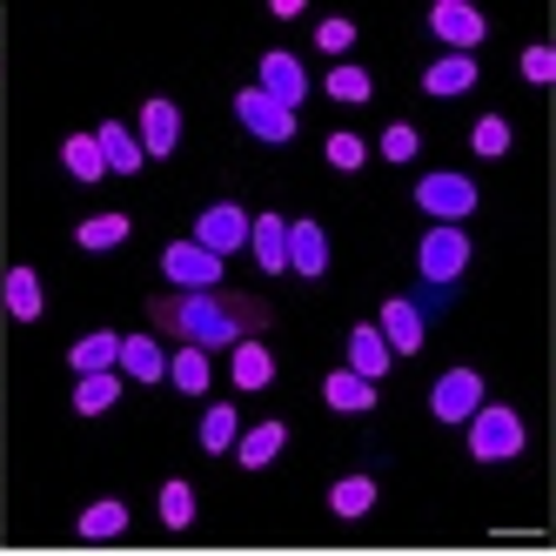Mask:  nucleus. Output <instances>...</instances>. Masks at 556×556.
<instances>
[{
	"label": "nucleus",
	"mask_w": 556,
	"mask_h": 556,
	"mask_svg": "<svg viewBox=\"0 0 556 556\" xmlns=\"http://www.w3.org/2000/svg\"><path fill=\"white\" fill-rule=\"evenodd\" d=\"M148 323L194 349H235L242 336H262L275 323V308L262 295H235V289H181V295H154Z\"/></svg>",
	"instance_id": "nucleus-1"
},
{
	"label": "nucleus",
	"mask_w": 556,
	"mask_h": 556,
	"mask_svg": "<svg viewBox=\"0 0 556 556\" xmlns=\"http://www.w3.org/2000/svg\"><path fill=\"white\" fill-rule=\"evenodd\" d=\"M469 456L476 463H509L523 456V416L509 403H476L469 409Z\"/></svg>",
	"instance_id": "nucleus-2"
},
{
	"label": "nucleus",
	"mask_w": 556,
	"mask_h": 556,
	"mask_svg": "<svg viewBox=\"0 0 556 556\" xmlns=\"http://www.w3.org/2000/svg\"><path fill=\"white\" fill-rule=\"evenodd\" d=\"M463 268H469V235L456 222H435L422 235V249H416V275L422 282H456Z\"/></svg>",
	"instance_id": "nucleus-3"
},
{
	"label": "nucleus",
	"mask_w": 556,
	"mask_h": 556,
	"mask_svg": "<svg viewBox=\"0 0 556 556\" xmlns=\"http://www.w3.org/2000/svg\"><path fill=\"white\" fill-rule=\"evenodd\" d=\"M416 208L435 215V222H463V215H476V181L456 175V168L422 175V181H416Z\"/></svg>",
	"instance_id": "nucleus-4"
},
{
	"label": "nucleus",
	"mask_w": 556,
	"mask_h": 556,
	"mask_svg": "<svg viewBox=\"0 0 556 556\" xmlns=\"http://www.w3.org/2000/svg\"><path fill=\"white\" fill-rule=\"evenodd\" d=\"M188 242L194 249H208V255H235V249H242L249 242V208H235V202H208L202 215H194V235H188Z\"/></svg>",
	"instance_id": "nucleus-5"
},
{
	"label": "nucleus",
	"mask_w": 556,
	"mask_h": 556,
	"mask_svg": "<svg viewBox=\"0 0 556 556\" xmlns=\"http://www.w3.org/2000/svg\"><path fill=\"white\" fill-rule=\"evenodd\" d=\"M235 122H242L255 141H275V148L295 141V114H289V108H275L262 88H242V94H235Z\"/></svg>",
	"instance_id": "nucleus-6"
},
{
	"label": "nucleus",
	"mask_w": 556,
	"mask_h": 556,
	"mask_svg": "<svg viewBox=\"0 0 556 556\" xmlns=\"http://www.w3.org/2000/svg\"><path fill=\"white\" fill-rule=\"evenodd\" d=\"M476 403H483V376H476V369H443L435 389H429V416L435 422H469Z\"/></svg>",
	"instance_id": "nucleus-7"
},
{
	"label": "nucleus",
	"mask_w": 556,
	"mask_h": 556,
	"mask_svg": "<svg viewBox=\"0 0 556 556\" xmlns=\"http://www.w3.org/2000/svg\"><path fill=\"white\" fill-rule=\"evenodd\" d=\"M429 27H435V41H443L450 54H469V48L490 34V21L476 14L469 0H435V8H429Z\"/></svg>",
	"instance_id": "nucleus-8"
},
{
	"label": "nucleus",
	"mask_w": 556,
	"mask_h": 556,
	"mask_svg": "<svg viewBox=\"0 0 556 556\" xmlns=\"http://www.w3.org/2000/svg\"><path fill=\"white\" fill-rule=\"evenodd\" d=\"M162 275H168V282H181V289H222V282H228V275H222V255L194 249V242H168V249H162Z\"/></svg>",
	"instance_id": "nucleus-9"
},
{
	"label": "nucleus",
	"mask_w": 556,
	"mask_h": 556,
	"mask_svg": "<svg viewBox=\"0 0 556 556\" xmlns=\"http://www.w3.org/2000/svg\"><path fill=\"white\" fill-rule=\"evenodd\" d=\"M141 154H148V162H162V154H175L181 148V108L168 101V94H148L141 101Z\"/></svg>",
	"instance_id": "nucleus-10"
},
{
	"label": "nucleus",
	"mask_w": 556,
	"mask_h": 556,
	"mask_svg": "<svg viewBox=\"0 0 556 556\" xmlns=\"http://www.w3.org/2000/svg\"><path fill=\"white\" fill-rule=\"evenodd\" d=\"M382 342H389V355H416L422 342H429V323H422V315H416V302L409 295H389L382 302Z\"/></svg>",
	"instance_id": "nucleus-11"
},
{
	"label": "nucleus",
	"mask_w": 556,
	"mask_h": 556,
	"mask_svg": "<svg viewBox=\"0 0 556 556\" xmlns=\"http://www.w3.org/2000/svg\"><path fill=\"white\" fill-rule=\"evenodd\" d=\"M275 108H302V94H308V74H302V61L295 54H262V81H255Z\"/></svg>",
	"instance_id": "nucleus-12"
},
{
	"label": "nucleus",
	"mask_w": 556,
	"mask_h": 556,
	"mask_svg": "<svg viewBox=\"0 0 556 556\" xmlns=\"http://www.w3.org/2000/svg\"><path fill=\"white\" fill-rule=\"evenodd\" d=\"M228 376H235V389H242V395L268 389V382H275V355H268V342H262V336H242V342H235V355H228Z\"/></svg>",
	"instance_id": "nucleus-13"
},
{
	"label": "nucleus",
	"mask_w": 556,
	"mask_h": 556,
	"mask_svg": "<svg viewBox=\"0 0 556 556\" xmlns=\"http://www.w3.org/2000/svg\"><path fill=\"white\" fill-rule=\"evenodd\" d=\"M114 369H122L128 382H162L168 376V355H162V342H154V336H122Z\"/></svg>",
	"instance_id": "nucleus-14"
},
{
	"label": "nucleus",
	"mask_w": 556,
	"mask_h": 556,
	"mask_svg": "<svg viewBox=\"0 0 556 556\" xmlns=\"http://www.w3.org/2000/svg\"><path fill=\"white\" fill-rule=\"evenodd\" d=\"M282 450H289V422H275V416L235 435V463H242V469H268Z\"/></svg>",
	"instance_id": "nucleus-15"
},
{
	"label": "nucleus",
	"mask_w": 556,
	"mask_h": 556,
	"mask_svg": "<svg viewBox=\"0 0 556 556\" xmlns=\"http://www.w3.org/2000/svg\"><path fill=\"white\" fill-rule=\"evenodd\" d=\"M289 268L302 275V282H315V275L329 268V235H323V222H289Z\"/></svg>",
	"instance_id": "nucleus-16"
},
{
	"label": "nucleus",
	"mask_w": 556,
	"mask_h": 556,
	"mask_svg": "<svg viewBox=\"0 0 556 556\" xmlns=\"http://www.w3.org/2000/svg\"><path fill=\"white\" fill-rule=\"evenodd\" d=\"M94 148H101V168L108 175H141V162H148L141 141L128 135V122H101L94 128Z\"/></svg>",
	"instance_id": "nucleus-17"
},
{
	"label": "nucleus",
	"mask_w": 556,
	"mask_h": 556,
	"mask_svg": "<svg viewBox=\"0 0 556 556\" xmlns=\"http://www.w3.org/2000/svg\"><path fill=\"white\" fill-rule=\"evenodd\" d=\"M249 249L268 275H282L289 268V222L282 215H249Z\"/></svg>",
	"instance_id": "nucleus-18"
},
{
	"label": "nucleus",
	"mask_w": 556,
	"mask_h": 556,
	"mask_svg": "<svg viewBox=\"0 0 556 556\" xmlns=\"http://www.w3.org/2000/svg\"><path fill=\"white\" fill-rule=\"evenodd\" d=\"M389 363H395V355H389L382 329H376V323H355V329H349V369H355V376H369V382H382Z\"/></svg>",
	"instance_id": "nucleus-19"
},
{
	"label": "nucleus",
	"mask_w": 556,
	"mask_h": 556,
	"mask_svg": "<svg viewBox=\"0 0 556 556\" xmlns=\"http://www.w3.org/2000/svg\"><path fill=\"white\" fill-rule=\"evenodd\" d=\"M323 403L342 409V416H363V409H376V382L355 376V369H329L323 376Z\"/></svg>",
	"instance_id": "nucleus-20"
},
{
	"label": "nucleus",
	"mask_w": 556,
	"mask_h": 556,
	"mask_svg": "<svg viewBox=\"0 0 556 556\" xmlns=\"http://www.w3.org/2000/svg\"><path fill=\"white\" fill-rule=\"evenodd\" d=\"M74 530H81L88 543H108V536H128V503H122V496H101V503H88L81 516H74Z\"/></svg>",
	"instance_id": "nucleus-21"
},
{
	"label": "nucleus",
	"mask_w": 556,
	"mask_h": 556,
	"mask_svg": "<svg viewBox=\"0 0 556 556\" xmlns=\"http://www.w3.org/2000/svg\"><path fill=\"white\" fill-rule=\"evenodd\" d=\"M476 88V61L469 54H443L435 67H422V94H469Z\"/></svg>",
	"instance_id": "nucleus-22"
},
{
	"label": "nucleus",
	"mask_w": 556,
	"mask_h": 556,
	"mask_svg": "<svg viewBox=\"0 0 556 556\" xmlns=\"http://www.w3.org/2000/svg\"><path fill=\"white\" fill-rule=\"evenodd\" d=\"M128 235H135V222H128V215H88L81 228H74V242H81L88 255H108V249H122Z\"/></svg>",
	"instance_id": "nucleus-23"
},
{
	"label": "nucleus",
	"mask_w": 556,
	"mask_h": 556,
	"mask_svg": "<svg viewBox=\"0 0 556 556\" xmlns=\"http://www.w3.org/2000/svg\"><path fill=\"white\" fill-rule=\"evenodd\" d=\"M114 395H122V369L74 376V409H81V416H101V409H114Z\"/></svg>",
	"instance_id": "nucleus-24"
},
{
	"label": "nucleus",
	"mask_w": 556,
	"mask_h": 556,
	"mask_svg": "<svg viewBox=\"0 0 556 556\" xmlns=\"http://www.w3.org/2000/svg\"><path fill=\"white\" fill-rule=\"evenodd\" d=\"M114 349H122V336H114V329H94V336H81V342L67 349V369H74V376L114 369Z\"/></svg>",
	"instance_id": "nucleus-25"
},
{
	"label": "nucleus",
	"mask_w": 556,
	"mask_h": 556,
	"mask_svg": "<svg viewBox=\"0 0 556 556\" xmlns=\"http://www.w3.org/2000/svg\"><path fill=\"white\" fill-rule=\"evenodd\" d=\"M8 315L14 323H41V275H34L27 262L8 268Z\"/></svg>",
	"instance_id": "nucleus-26"
},
{
	"label": "nucleus",
	"mask_w": 556,
	"mask_h": 556,
	"mask_svg": "<svg viewBox=\"0 0 556 556\" xmlns=\"http://www.w3.org/2000/svg\"><path fill=\"white\" fill-rule=\"evenodd\" d=\"M168 382H175L181 395H202V389H208V349L181 342V349L168 355Z\"/></svg>",
	"instance_id": "nucleus-27"
},
{
	"label": "nucleus",
	"mask_w": 556,
	"mask_h": 556,
	"mask_svg": "<svg viewBox=\"0 0 556 556\" xmlns=\"http://www.w3.org/2000/svg\"><path fill=\"white\" fill-rule=\"evenodd\" d=\"M329 509H336V516H369V509H376V476H363V469L342 476V483L329 490Z\"/></svg>",
	"instance_id": "nucleus-28"
},
{
	"label": "nucleus",
	"mask_w": 556,
	"mask_h": 556,
	"mask_svg": "<svg viewBox=\"0 0 556 556\" xmlns=\"http://www.w3.org/2000/svg\"><path fill=\"white\" fill-rule=\"evenodd\" d=\"M61 162H67V175H74V181H108L94 135H67V141H61Z\"/></svg>",
	"instance_id": "nucleus-29"
},
{
	"label": "nucleus",
	"mask_w": 556,
	"mask_h": 556,
	"mask_svg": "<svg viewBox=\"0 0 556 556\" xmlns=\"http://www.w3.org/2000/svg\"><path fill=\"white\" fill-rule=\"evenodd\" d=\"M235 435H242L235 409H228V403H215V409L202 416V450H208V456H222V450H235Z\"/></svg>",
	"instance_id": "nucleus-30"
},
{
	"label": "nucleus",
	"mask_w": 556,
	"mask_h": 556,
	"mask_svg": "<svg viewBox=\"0 0 556 556\" xmlns=\"http://www.w3.org/2000/svg\"><path fill=\"white\" fill-rule=\"evenodd\" d=\"M162 523L168 530H188L194 523V483H181V476H168V483H162Z\"/></svg>",
	"instance_id": "nucleus-31"
},
{
	"label": "nucleus",
	"mask_w": 556,
	"mask_h": 556,
	"mask_svg": "<svg viewBox=\"0 0 556 556\" xmlns=\"http://www.w3.org/2000/svg\"><path fill=\"white\" fill-rule=\"evenodd\" d=\"M376 94V81H369V67H329V101H369Z\"/></svg>",
	"instance_id": "nucleus-32"
},
{
	"label": "nucleus",
	"mask_w": 556,
	"mask_h": 556,
	"mask_svg": "<svg viewBox=\"0 0 556 556\" xmlns=\"http://www.w3.org/2000/svg\"><path fill=\"white\" fill-rule=\"evenodd\" d=\"M469 148L490 154V162H496V154H509V122H503V114H483V122L469 128Z\"/></svg>",
	"instance_id": "nucleus-33"
},
{
	"label": "nucleus",
	"mask_w": 556,
	"mask_h": 556,
	"mask_svg": "<svg viewBox=\"0 0 556 556\" xmlns=\"http://www.w3.org/2000/svg\"><path fill=\"white\" fill-rule=\"evenodd\" d=\"M416 148H422V135L409 122H389L382 128V162H416Z\"/></svg>",
	"instance_id": "nucleus-34"
},
{
	"label": "nucleus",
	"mask_w": 556,
	"mask_h": 556,
	"mask_svg": "<svg viewBox=\"0 0 556 556\" xmlns=\"http://www.w3.org/2000/svg\"><path fill=\"white\" fill-rule=\"evenodd\" d=\"M363 162H369V141H363V135H329V168L355 175Z\"/></svg>",
	"instance_id": "nucleus-35"
},
{
	"label": "nucleus",
	"mask_w": 556,
	"mask_h": 556,
	"mask_svg": "<svg viewBox=\"0 0 556 556\" xmlns=\"http://www.w3.org/2000/svg\"><path fill=\"white\" fill-rule=\"evenodd\" d=\"M315 48H323V54H349V48H355V21L329 14L323 27H315Z\"/></svg>",
	"instance_id": "nucleus-36"
},
{
	"label": "nucleus",
	"mask_w": 556,
	"mask_h": 556,
	"mask_svg": "<svg viewBox=\"0 0 556 556\" xmlns=\"http://www.w3.org/2000/svg\"><path fill=\"white\" fill-rule=\"evenodd\" d=\"M450 295H456V282H422L409 302H416V315L429 323V315H443V308H450Z\"/></svg>",
	"instance_id": "nucleus-37"
},
{
	"label": "nucleus",
	"mask_w": 556,
	"mask_h": 556,
	"mask_svg": "<svg viewBox=\"0 0 556 556\" xmlns=\"http://www.w3.org/2000/svg\"><path fill=\"white\" fill-rule=\"evenodd\" d=\"M523 81H536V88L556 81V54L549 48H523Z\"/></svg>",
	"instance_id": "nucleus-38"
}]
</instances>
